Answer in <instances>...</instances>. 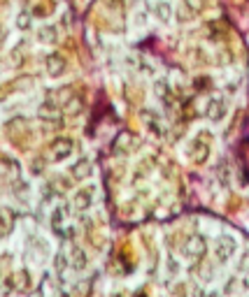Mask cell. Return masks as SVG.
Returning a JSON list of instances; mask_svg holds the SVG:
<instances>
[{
    "label": "cell",
    "instance_id": "9",
    "mask_svg": "<svg viewBox=\"0 0 249 297\" xmlns=\"http://www.w3.org/2000/svg\"><path fill=\"white\" fill-rule=\"evenodd\" d=\"M40 40L42 42H56V31L54 28H42L40 31Z\"/></svg>",
    "mask_w": 249,
    "mask_h": 297
},
{
    "label": "cell",
    "instance_id": "4",
    "mask_svg": "<svg viewBox=\"0 0 249 297\" xmlns=\"http://www.w3.org/2000/svg\"><path fill=\"white\" fill-rule=\"evenodd\" d=\"M186 255H191V258H201L203 253H205V242H203L201 237H194L191 242L186 244Z\"/></svg>",
    "mask_w": 249,
    "mask_h": 297
},
{
    "label": "cell",
    "instance_id": "3",
    "mask_svg": "<svg viewBox=\"0 0 249 297\" xmlns=\"http://www.w3.org/2000/svg\"><path fill=\"white\" fill-rule=\"evenodd\" d=\"M224 114H226V103H224V100H221V97L210 100V105H207V116H210L212 121H219Z\"/></svg>",
    "mask_w": 249,
    "mask_h": 297
},
{
    "label": "cell",
    "instance_id": "7",
    "mask_svg": "<svg viewBox=\"0 0 249 297\" xmlns=\"http://www.w3.org/2000/svg\"><path fill=\"white\" fill-rule=\"evenodd\" d=\"M89 202H91V190H79L77 200H75V207H77V209H84Z\"/></svg>",
    "mask_w": 249,
    "mask_h": 297
},
{
    "label": "cell",
    "instance_id": "5",
    "mask_svg": "<svg viewBox=\"0 0 249 297\" xmlns=\"http://www.w3.org/2000/svg\"><path fill=\"white\" fill-rule=\"evenodd\" d=\"M233 251H235V244H233V239L226 237V239H221V244L217 246V258L219 260H228V258L233 255Z\"/></svg>",
    "mask_w": 249,
    "mask_h": 297
},
{
    "label": "cell",
    "instance_id": "8",
    "mask_svg": "<svg viewBox=\"0 0 249 297\" xmlns=\"http://www.w3.org/2000/svg\"><path fill=\"white\" fill-rule=\"evenodd\" d=\"M86 174H89V163H86V160H82V163H77L73 167V176H75V179H84Z\"/></svg>",
    "mask_w": 249,
    "mask_h": 297
},
{
    "label": "cell",
    "instance_id": "13",
    "mask_svg": "<svg viewBox=\"0 0 249 297\" xmlns=\"http://www.w3.org/2000/svg\"><path fill=\"white\" fill-rule=\"evenodd\" d=\"M114 297H121V295H114Z\"/></svg>",
    "mask_w": 249,
    "mask_h": 297
},
{
    "label": "cell",
    "instance_id": "1",
    "mask_svg": "<svg viewBox=\"0 0 249 297\" xmlns=\"http://www.w3.org/2000/svg\"><path fill=\"white\" fill-rule=\"evenodd\" d=\"M70 151H73V142L68 140V137H61V140L51 142V158H54V160H61V158H66Z\"/></svg>",
    "mask_w": 249,
    "mask_h": 297
},
{
    "label": "cell",
    "instance_id": "12",
    "mask_svg": "<svg viewBox=\"0 0 249 297\" xmlns=\"http://www.w3.org/2000/svg\"><path fill=\"white\" fill-rule=\"evenodd\" d=\"M210 297H219V295H210Z\"/></svg>",
    "mask_w": 249,
    "mask_h": 297
},
{
    "label": "cell",
    "instance_id": "2",
    "mask_svg": "<svg viewBox=\"0 0 249 297\" xmlns=\"http://www.w3.org/2000/svg\"><path fill=\"white\" fill-rule=\"evenodd\" d=\"M47 72L51 74V77H61V74L66 72V58L58 54H51L47 58Z\"/></svg>",
    "mask_w": 249,
    "mask_h": 297
},
{
    "label": "cell",
    "instance_id": "10",
    "mask_svg": "<svg viewBox=\"0 0 249 297\" xmlns=\"http://www.w3.org/2000/svg\"><path fill=\"white\" fill-rule=\"evenodd\" d=\"M184 3H186V7L191 12H201L203 7H205V0H184Z\"/></svg>",
    "mask_w": 249,
    "mask_h": 297
},
{
    "label": "cell",
    "instance_id": "11",
    "mask_svg": "<svg viewBox=\"0 0 249 297\" xmlns=\"http://www.w3.org/2000/svg\"><path fill=\"white\" fill-rule=\"evenodd\" d=\"M28 24H31V17H28V14H21V17H19V26H21V28H26Z\"/></svg>",
    "mask_w": 249,
    "mask_h": 297
},
{
    "label": "cell",
    "instance_id": "6",
    "mask_svg": "<svg viewBox=\"0 0 249 297\" xmlns=\"http://www.w3.org/2000/svg\"><path fill=\"white\" fill-rule=\"evenodd\" d=\"M156 17L161 19V21H163V24H168V21H170V5H168V3H158L156 5Z\"/></svg>",
    "mask_w": 249,
    "mask_h": 297
}]
</instances>
